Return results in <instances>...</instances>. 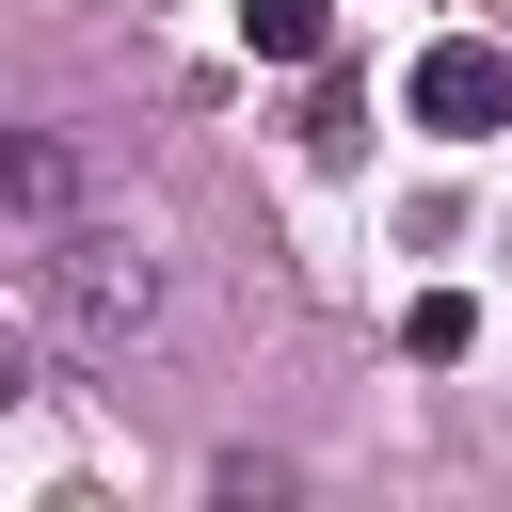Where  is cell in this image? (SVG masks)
I'll list each match as a JSON object with an SVG mask.
<instances>
[{"instance_id":"6da1fadb","label":"cell","mask_w":512,"mask_h":512,"mask_svg":"<svg viewBox=\"0 0 512 512\" xmlns=\"http://www.w3.org/2000/svg\"><path fill=\"white\" fill-rule=\"evenodd\" d=\"M48 304H64V336L128 352V336L160 320V256H144V240H112V224H64V256H48Z\"/></svg>"},{"instance_id":"7a4b0ae2","label":"cell","mask_w":512,"mask_h":512,"mask_svg":"<svg viewBox=\"0 0 512 512\" xmlns=\"http://www.w3.org/2000/svg\"><path fill=\"white\" fill-rule=\"evenodd\" d=\"M400 112H416L432 144H496V128H512V48H496V32H432L416 80H400Z\"/></svg>"},{"instance_id":"3957f363","label":"cell","mask_w":512,"mask_h":512,"mask_svg":"<svg viewBox=\"0 0 512 512\" xmlns=\"http://www.w3.org/2000/svg\"><path fill=\"white\" fill-rule=\"evenodd\" d=\"M0 224H80V144L64 128H0Z\"/></svg>"},{"instance_id":"277c9868","label":"cell","mask_w":512,"mask_h":512,"mask_svg":"<svg viewBox=\"0 0 512 512\" xmlns=\"http://www.w3.org/2000/svg\"><path fill=\"white\" fill-rule=\"evenodd\" d=\"M400 352H416V368H464V352H480V304H464V288H416V304H400Z\"/></svg>"},{"instance_id":"5b68a950","label":"cell","mask_w":512,"mask_h":512,"mask_svg":"<svg viewBox=\"0 0 512 512\" xmlns=\"http://www.w3.org/2000/svg\"><path fill=\"white\" fill-rule=\"evenodd\" d=\"M320 32H336L320 0H240V48L256 64H320Z\"/></svg>"},{"instance_id":"8992f818","label":"cell","mask_w":512,"mask_h":512,"mask_svg":"<svg viewBox=\"0 0 512 512\" xmlns=\"http://www.w3.org/2000/svg\"><path fill=\"white\" fill-rule=\"evenodd\" d=\"M16 400H32V352H16V336H0V416H16Z\"/></svg>"}]
</instances>
